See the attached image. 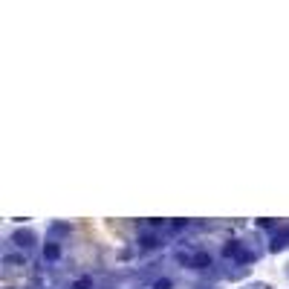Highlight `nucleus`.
Here are the masks:
<instances>
[{"label":"nucleus","instance_id":"f257e3e1","mask_svg":"<svg viewBox=\"0 0 289 289\" xmlns=\"http://www.w3.org/2000/svg\"><path fill=\"white\" fill-rule=\"evenodd\" d=\"M156 289H171V280H159V283H156Z\"/></svg>","mask_w":289,"mask_h":289}]
</instances>
